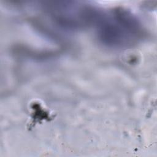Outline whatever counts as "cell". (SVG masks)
I'll use <instances>...</instances> for the list:
<instances>
[{"mask_svg":"<svg viewBox=\"0 0 157 157\" xmlns=\"http://www.w3.org/2000/svg\"><path fill=\"white\" fill-rule=\"evenodd\" d=\"M93 28L98 42L110 49L132 47L142 40L146 34L137 17L121 7L101 9Z\"/></svg>","mask_w":157,"mask_h":157,"instance_id":"cell-1","label":"cell"},{"mask_svg":"<svg viewBox=\"0 0 157 157\" xmlns=\"http://www.w3.org/2000/svg\"><path fill=\"white\" fill-rule=\"evenodd\" d=\"M52 25L64 32H75L93 26L100 8L82 2H48L39 6Z\"/></svg>","mask_w":157,"mask_h":157,"instance_id":"cell-2","label":"cell"}]
</instances>
